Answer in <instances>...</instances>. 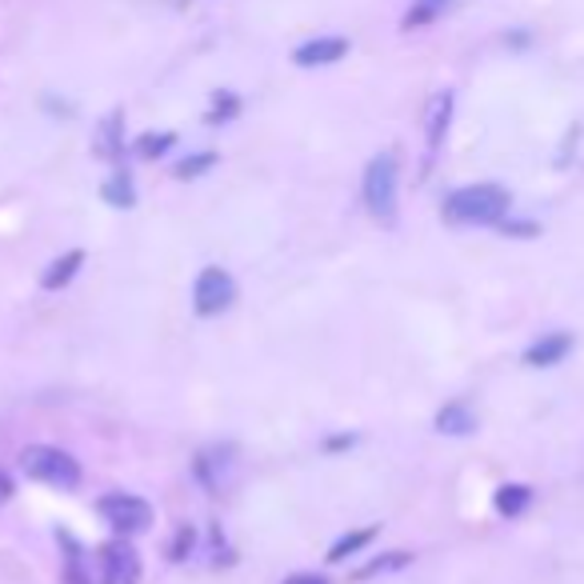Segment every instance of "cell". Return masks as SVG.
Listing matches in <instances>:
<instances>
[{"mask_svg": "<svg viewBox=\"0 0 584 584\" xmlns=\"http://www.w3.org/2000/svg\"><path fill=\"white\" fill-rule=\"evenodd\" d=\"M80 265H85V253H80V249H73V253H65V256H56L53 265H48V273L41 276V285H45L48 293H56V288H65L68 280L80 273Z\"/></svg>", "mask_w": 584, "mask_h": 584, "instance_id": "obj_12", "label": "cell"}, {"mask_svg": "<svg viewBox=\"0 0 584 584\" xmlns=\"http://www.w3.org/2000/svg\"><path fill=\"white\" fill-rule=\"evenodd\" d=\"M121 112H112L109 121L100 124V133H97V153L104 156V161H117L121 156Z\"/></svg>", "mask_w": 584, "mask_h": 584, "instance_id": "obj_15", "label": "cell"}, {"mask_svg": "<svg viewBox=\"0 0 584 584\" xmlns=\"http://www.w3.org/2000/svg\"><path fill=\"white\" fill-rule=\"evenodd\" d=\"M97 513L104 517V525H112L121 537H136V532H144L148 525H153V505H148L144 496H133V493L100 496Z\"/></svg>", "mask_w": 584, "mask_h": 584, "instance_id": "obj_4", "label": "cell"}, {"mask_svg": "<svg viewBox=\"0 0 584 584\" xmlns=\"http://www.w3.org/2000/svg\"><path fill=\"white\" fill-rule=\"evenodd\" d=\"M349 444H356V437H332L329 449H349Z\"/></svg>", "mask_w": 584, "mask_h": 584, "instance_id": "obj_26", "label": "cell"}, {"mask_svg": "<svg viewBox=\"0 0 584 584\" xmlns=\"http://www.w3.org/2000/svg\"><path fill=\"white\" fill-rule=\"evenodd\" d=\"M493 505H496V513L500 517H520L525 508L532 505V488L529 485H500L496 488V496H493Z\"/></svg>", "mask_w": 584, "mask_h": 584, "instance_id": "obj_13", "label": "cell"}, {"mask_svg": "<svg viewBox=\"0 0 584 584\" xmlns=\"http://www.w3.org/2000/svg\"><path fill=\"white\" fill-rule=\"evenodd\" d=\"M569 353H573V337H569V332H549V337H540L537 344L525 349V364H532V368H552V364H561Z\"/></svg>", "mask_w": 584, "mask_h": 584, "instance_id": "obj_8", "label": "cell"}, {"mask_svg": "<svg viewBox=\"0 0 584 584\" xmlns=\"http://www.w3.org/2000/svg\"><path fill=\"white\" fill-rule=\"evenodd\" d=\"M192 544H197V532L188 529V525H180V529H177V540H173V549H168V557H173V561H188Z\"/></svg>", "mask_w": 584, "mask_h": 584, "instance_id": "obj_22", "label": "cell"}, {"mask_svg": "<svg viewBox=\"0 0 584 584\" xmlns=\"http://www.w3.org/2000/svg\"><path fill=\"white\" fill-rule=\"evenodd\" d=\"M21 469L29 481H41V485L60 488V493H73L80 485L77 456H68L65 449H53V444H29L21 452Z\"/></svg>", "mask_w": 584, "mask_h": 584, "instance_id": "obj_2", "label": "cell"}, {"mask_svg": "<svg viewBox=\"0 0 584 584\" xmlns=\"http://www.w3.org/2000/svg\"><path fill=\"white\" fill-rule=\"evenodd\" d=\"M376 540V529H356V532H344L337 544L329 549V557L324 561L329 564H341V561H349V557H356V552L364 549V544H373Z\"/></svg>", "mask_w": 584, "mask_h": 584, "instance_id": "obj_14", "label": "cell"}, {"mask_svg": "<svg viewBox=\"0 0 584 584\" xmlns=\"http://www.w3.org/2000/svg\"><path fill=\"white\" fill-rule=\"evenodd\" d=\"M437 432H444V437H469V432H476V412L464 400H452V405H444L437 412Z\"/></svg>", "mask_w": 584, "mask_h": 584, "instance_id": "obj_11", "label": "cell"}, {"mask_svg": "<svg viewBox=\"0 0 584 584\" xmlns=\"http://www.w3.org/2000/svg\"><path fill=\"white\" fill-rule=\"evenodd\" d=\"M232 300H236V280L224 268L209 265L197 276V285H192V309L200 317H221V312L232 309Z\"/></svg>", "mask_w": 584, "mask_h": 584, "instance_id": "obj_5", "label": "cell"}, {"mask_svg": "<svg viewBox=\"0 0 584 584\" xmlns=\"http://www.w3.org/2000/svg\"><path fill=\"white\" fill-rule=\"evenodd\" d=\"M344 56H349V41H344V36H317L309 45H300L297 53H293V60H297L300 68H324V65L344 60Z\"/></svg>", "mask_w": 584, "mask_h": 584, "instance_id": "obj_7", "label": "cell"}, {"mask_svg": "<svg viewBox=\"0 0 584 584\" xmlns=\"http://www.w3.org/2000/svg\"><path fill=\"white\" fill-rule=\"evenodd\" d=\"M4 500H12V476L0 469V505H4Z\"/></svg>", "mask_w": 584, "mask_h": 584, "instance_id": "obj_25", "label": "cell"}, {"mask_svg": "<svg viewBox=\"0 0 584 584\" xmlns=\"http://www.w3.org/2000/svg\"><path fill=\"white\" fill-rule=\"evenodd\" d=\"M397 156L393 153H381L368 161L364 168V205L373 212L376 221H393L397 217Z\"/></svg>", "mask_w": 584, "mask_h": 584, "instance_id": "obj_3", "label": "cell"}, {"mask_svg": "<svg viewBox=\"0 0 584 584\" xmlns=\"http://www.w3.org/2000/svg\"><path fill=\"white\" fill-rule=\"evenodd\" d=\"M212 165H217V153H197V156H188V161H180L177 177L192 180V177H200V173H205V168H212Z\"/></svg>", "mask_w": 584, "mask_h": 584, "instance_id": "obj_20", "label": "cell"}, {"mask_svg": "<svg viewBox=\"0 0 584 584\" xmlns=\"http://www.w3.org/2000/svg\"><path fill=\"white\" fill-rule=\"evenodd\" d=\"M285 584H329V581L317 573H293V576H285Z\"/></svg>", "mask_w": 584, "mask_h": 584, "instance_id": "obj_24", "label": "cell"}, {"mask_svg": "<svg viewBox=\"0 0 584 584\" xmlns=\"http://www.w3.org/2000/svg\"><path fill=\"white\" fill-rule=\"evenodd\" d=\"M408 561H412L408 552H385V557L368 561L364 569H356V581H368V576H381V573H397V569H405Z\"/></svg>", "mask_w": 584, "mask_h": 584, "instance_id": "obj_18", "label": "cell"}, {"mask_svg": "<svg viewBox=\"0 0 584 584\" xmlns=\"http://www.w3.org/2000/svg\"><path fill=\"white\" fill-rule=\"evenodd\" d=\"M141 581V557L129 540H109L100 549V584H136Z\"/></svg>", "mask_w": 584, "mask_h": 584, "instance_id": "obj_6", "label": "cell"}, {"mask_svg": "<svg viewBox=\"0 0 584 584\" xmlns=\"http://www.w3.org/2000/svg\"><path fill=\"white\" fill-rule=\"evenodd\" d=\"M449 9V0H412V9L405 12V29L412 33V29H425V24H432L441 12Z\"/></svg>", "mask_w": 584, "mask_h": 584, "instance_id": "obj_16", "label": "cell"}, {"mask_svg": "<svg viewBox=\"0 0 584 584\" xmlns=\"http://www.w3.org/2000/svg\"><path fill=\"white\" fill-rule=\"evenodd\" d=\"M500 229L513 232V236H532V232H537V224H529V221H500Z\"/></svg>", "mask_w": 584, "mask_h": 584, "instance_id": "obj_23", "label": "cell"}, {"mask_svg": "<svg viewBox=\"0 0 584 584\" xmlns=\"http://www.w3.org/2000/svg\"><path fill=\"white\" fill-rule=\"evenodd\" d=\"M173 144H177V136L173 133H144L141 141L133 144V153L141 156V161H156V156H165Z\"/></svg>", "mask_w": 584, "mask_h": 584, "instance_id": "obj_19", "label": "cell"}, {"mask_svg": "<svg viewBox=\"0 0 584 584\" xmlns=\"http://www.w3.org/2000/svg\"><path fill=\"white\" fill-rule=\"evenodd\" d=\"M56 544L65 549V557H60V584H92L77 537H73V532H56Z\"/></svg>", "mask_w": 584, "mask_h": 584, "instance_id": "obj_10", "label": "cell"}, {"mask_svg": "<svg viewBox=\"0 0 584 584\" xmlns=\"http://www.w3.org/2000/svg\"><path fill=\"white\" fill-rule=\"evenodd\" d=\"M449 121H452V92H437L425 109V141H429V156L437 153L449 136Z\"/></svg>", "mask_w": 584, "mask_h": 584, "instance_id": "obj_9", "label": "cell"}, {"mask_svg": "<svg viewBox=\"0 0 584 584\" xmlns=\"http://www.w3.org/2000/svg\"><path fill=\"white\" fill-rule=\"evenodd\" d=\"M241 112V100L232 97V92H217V109L209 112V124H221V121H232Z\"/></svg>", "mask_w": 584, "mask_h": 584, "instance_id": "obj_21", "label": "cell"}, {"mask_svg": "<svg viewBox=\"0 0 584 584\" xmlns=\"http://www.w3.org/2000/svg\"><path fill=\"white\" fill-rule=\"evenodd\" d=\"M104 200H109L112 209H133L136 205V188H133V180L124 177V173H117V177L104 185Z\"/></svg>", "mask_w": 584, "mask_h": 584, "instance_id": "obj_17", "label": "cell"}, {"mask_svg": "<svg viewBox=\"0 0 584 584\" xmlns=\"http://www.w3.org/2000/svg\"><path fill=\"white\" fill-rule=\"evenodd\" d=\"M508 188L500 185H469L449 192L444 200V221L449 224H500L508 212Z\"/></svg>", "mask_w": 584, "mask_h": 584, "instance_id": "obj_1", "label": "cell"}]
</instances>
